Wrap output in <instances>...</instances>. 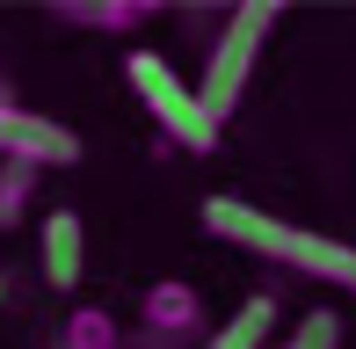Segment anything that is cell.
<instances>
[{"label":"cell","mask_w":356,"mask_h":349,"mask_svg":"<svg viewBox=\"0 0 356 349\" xmlns=\"http://www.w3.org/2000/svg\"><path fill=\"white\" fill-rule=\"evenodd\" d=\"M204 233H218V241L248 247V255H262V262H284V269H298V277H320V284H334V291H356V247L349 241L305 233V226H291L277 211H254L248 197H204Z\"/></svg>","instance_id":"obj_1"},{"label":"cell","mask_w":356,"mask_h":349,"mask_svg":"<svg viewBox=\"0 0 356 349\" xmlns=\"http://www.w3.org/2000/svg\"><path fill=\"white\" fill-rule=\"evenodd\" d=\"M269 29H277V8H269V0H248V8L225 15L211 58H204V81H197V102H204V117H211L218 131H225V117L240 109V95H248V73H254V58H262Z\"/></svg>","instance_id":"obj_2"},{"label":"cell","mask_w":356,"mask_h":349,"mask_svg":"<svg viewBox=\"0 0 356 349\" xmlns=\"http://www.w3.org/2000/svg\"><path fill=\"white\" fill-rule=\"evenodd\" d=\"M124 81H131V95L145 102V117H153L175 146H189V153H211L218 146V124L204 117L197 88H189L160 51H124Z\"/></svg>","instance_id":"obj_3"},{"label":"cell","mask_w":356,"mask_h":349,"mask_svg":"<svg viewBox=\"0 0 356 349\" xmlns=\"http://www.w3.org/2000/svg\"><path fill=\"white\" fill-rule=\"evenodd\" d=\"M182 342H204V291H189L182 277H160L153 291L138 298L131 349H182Z\"/></svg>","instance_id":"obj_4"},{"label":"cell","mask_w":356,"mask_h":349,"mask_svg":"<svg viewBox=\"0 0 356 349\" xmlns=\"http://www.w3.org/2000/svg\"><path fill=\"white\" fill-rule=\"evenodd\" d=\"M0 161H15V168H73L80 161V138L66 131L58 117H37V109H22V102H0Z\"/></svg>","instance_id":"obj_5"},{"label":"cell","mask_w":356,"mask_h":349,"mask_svg":"<svg viewBox=\"0 0 356 349\" xmlns=\"http://www.w3.org/2000/svg\"><path fill=\"white\" fill-rule=\"evenodd\" d=\"M37 269L51 291H80V277H88V226H80V211H51L37 233Z\"/></svg>","instance_id":"obj_6"},{"label":"cell","mask_w":356,"mask_h":349,"mask_svg":"<svg viewBox=\"0 0 356 349\" xmlns=\"http://www.w3.org/2000/svg\"><path fill=\"white\" fill-rule=\"evenodd\" d=\"M269 327H277V298L254 291V298H240V313L218 335H204V349H269Z\"/></svg>","instance_id":"obj_7"},{"label":"cell","mask_w":356,"mask_h":349,"mask_svg":"<svg viewBox=\"0 0 356 349\" xmlns=\"http://www.w3.org/2000/svg\"><path fill=\"white\" fill-rule=\"evenodd\" d=\"M58 349H124V327L102 306H73L66 327H58Z\"/></svg>","instance_id":"obj_8"},{"label":"cell","mask_w":356,"mask_h":349,"mask_svg":"<svg viewBox=\"0 0 356 349\" xmlns=\"http://www.w3.org/2000/svg\"><path fill=\"white\" fill-rule=\"evenodd\" d=\"M145 0H109V8H58V22H80V29H138L145 22Z\"/></svg>","instance_id":"obj_9"},{"label":"cell","mask_w":356,"mask_h":349,"mask_svg":"<svg viewBox=\"0 0 356 349\" xmlns=\"http://www.w3.org/2000/svg\"><path fill=\"white\" fill-rule=\"evenodd\" d=\"M284 349H342V313L313 306V313H305V320L284 335Z\"/></svg>","instance_id":"obj_10"},{"label":"cell","mask_w":356,"mask_h":349,"mask_svg":"<svg viewBox=\"0 0 356 349\" xmlns=\"http://www.w3.org/2000/svg\"><path fill=\"white\" fill-rule=\"evenodd\" d=\"M29 197H37V168L0 161V226H15V218L29 211Z\"/></svg>","instance_id":"obj_11"},{"label":"cell","mask_w":356,"mask_h":349,"mask_svg":"<svg viewBox=\"0 0 356 349\" xmlns=\"http://www.w3.org/2000/svg\"><path fill=\"white\" fill-rule=\"evenodd\" d=\"M0 298H8V284H0Z\"/></svg>","instance_id":"obj_12"}]
</instances>
